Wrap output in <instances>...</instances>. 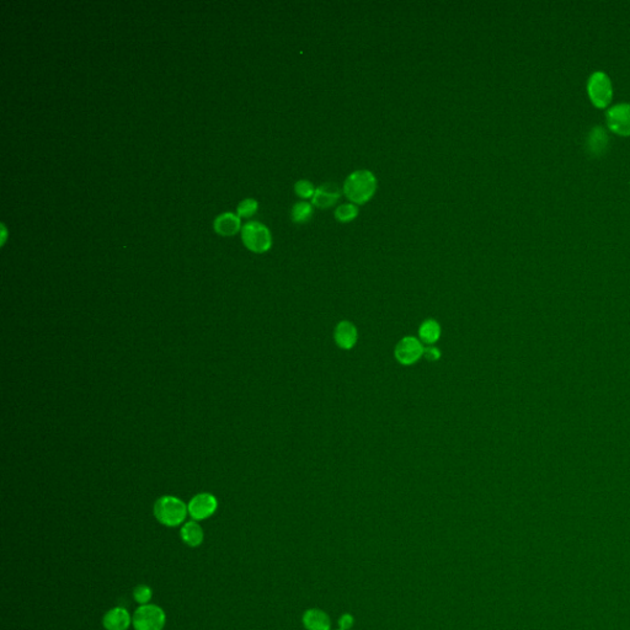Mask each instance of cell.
I'll list each match as a JSON object with an SVG mask.
<instances>
[{"mask_svg":"<svg viewBox=\"0 0 630 630\" xmlns=\"http://www.w3.org/2000/svg\"><path fill=\"white\" fill-rule=\"evenodd\" d=\"M377 187L378 181L372 171L360 169L351 173L350 175L346 177L342 191L351 203L362 206L374 198Z\"/></svg>","mask_w":630,"mask_h":630,"instance_id":"1","label":"cell"},{"mask_svg":"<svg viewBox=\"0 0 630 630\" xmlns=\"http://www.w3.org/2000/svg\"><path fill=\"white\" fill-rule=\"evenodd\" d=\"M189 514L187 505L175 496H161L154 504V516L166 527L180 526Z\"/></svg>","mask_w":630,"mask_h":630,"instance_id":"2","label":"cell"},{"mask_svg":"<svg viewBox=\"0 0 630 630\" xmlns=\"http://www.w3.org/2000/svg\"><path fill=\"white\" fill-rule=\"evenodd\" d=\"M241 239L247 249L255 254L269 252L272 247V236L269 228L256 220L247 222V225H243Z\"/></svg>","mask_w":630,"mask_h":630,"instance_id":"3","label":"cell"},{"mask_svg":"<svg viewBox=\"0 0 630 630\" xmlns=\"http://www.w3.org/2000/svg\"><path fill=\"white\" fill-rule=\"evenodd\" d=\"M165 622L166 615L163 609L152 603L138 607L132 617L134 630H163Z\"/></svg>","mask_w":630,"mask_h":630,"instance_id":"4","label":"cell"},{"mask_svg":"<svg viewBox=\"0 0 630 630\" xmlns=\"http://www.w3.org/2000/svg\"><path fill=\"white\" fill-rule=\"evenodd\" d=\"M588 94L593 104L604 107L612 99V82L604 71H597L588 79Z\"/></svg>","mask_w":630,"mask_h":630,"instance_id":"5","label":"cell"},{"mask_svg":"<svg viewBox=\"0 0 630 630\" xmlns=\"http://www.w3.org/2000/svg\"><path fill=\"white\" fill-rule=\"evenodd\" d=\"M425 347L421 341L415 336H405L403 338L398 345L395 346V360L403 366L415 365L420 358L423 357Z\"/></svg>","mask_w":630,"mask_h":630,"instance_id":"6","label":"cell"},{"mask_svg":"<svg viewBox=\"0 0 630 630\" xmlns=\"http://www.w3.org/2000/svg\"><path fill=\"white\" fill-rule=\"evenodd\" d=\"M218 501L216 496L209 493H198L193 496L187 505L189 515L193 520H202L209 518L217 511Z\"/></svg>","mask_w":630,"mask_h":630,"instance_id":"7","label":"cell"},{"mask_svg":"<svg viewBox=\"0 0 630 630\" xmlns=\"http://www.w3.org/2000/svg\"><path fill=\"white\" fill-rule=\"evenodd\" d=\"M340 198V187L334 182H325L317 187L312 198V204L319 209H329L339 202Z\"/></svg>","mask_w":630,"mask_h":630,"instance_id":"8","label":"cell"},{"mask_svg":"<svg viewBox=\"0 0 630 630\" xmlns=\"http://www.w3.org/2000/svg\"><path fill=\"white\" fill-rule=\"evenodd\" d=\"M609 126L620 134H630V104L622 103L607 111Z\"/></svg>","mask_w":630,"mask_h":630,"instance_id":"9","label":"cell"},{"mask_svg":"<svg viewBox=\"0 0 630 630\" xmlns=\"http://www.w3.org/2000/svg\"><path fill=\"white\" fill-rule=\"evenodd\" d=\"M334 340L341 350H352L358 341V331L355 324L342 320L335 326Z\"/></svg>","mask_w":630,"mask_h":630,"instance_id":"10","label":"cell"},{"mask_svg":"<svg viewBox=\"0 0 630 630\" xmlns=\"http://www.w3.org/2000/svg\"><path fill=\"white\" fill-rule=\"evenodd\" d=\"M131 624V614L123 607L110 609L103 618V625L106 630H128Z\"/></svg>","mask_w":630,"mask_h":630,"instance_id":"11","label":"cell"},{"mask_svg":"<svg viewBox=\"0 0 630 630\" xmlns=\"http://www.w3.org/2000/svg\"><path fill=\"white\" fill-rule=\"evenodd\" d=\"M301 623L307 630H330L329 614L320 609H308L301 615Z\"/></svg>","mask_w":630,"mask_h":630,"instance_id":"12","label":"cell"},{"mask_svg":"<svg viewBox=\"0 0 630 630\" xmlns=\"http://www.w3.org/2000/svg\"><path fill=\"white\" fill-rule=\"evenodd\" d=\"M214 231L222 236H233L241 230L240 217L231 212L222 213L214 220Z\"/></svg>","mask_w":630,"mask_h":630,"instance_id":"13","label":"cell"},{"mask_svg":"<svg viewBox=\"0 0 630 630\" xmlns=\"http://www.w3.org/2000/svg\"><path fill=\"white\" fill-rule=\"evenodd\" d=\"M180 537L182 542L191 548H196L202 544L204 539L202 527L196 520H189L181 527Z\"/></svg>","mask_w":630,"mask_h":630,"instance_id":"14","label":"cell"},{"mask_svg":"<svg viewBox=\"0 0 630 630\" xmlns=\"http://www.w3.org/2000/svg\"><path fill=\"white\" fill-rule=\"evenodd\" d=\"M419 338L422 344L432 346L441 338V325L433 319H428L419 328Z\"/></svg>","mask_w":630,"mask_h":630,"instance_id":"15","label":"cell"},{"mask_svg":"<svg viewBox=\"0 0 630 630\" xmlns=\"http://www.w3.org/2000/svg\"><path fill=\"white\" fill-rule=\"evenodd\" d=\"M312 203L301 201L293 204L290 209V220L296 225H304L312 220L314 209Z\"/></svg>","mask_w":630,"mask_h":630,"instance_id":"16","label":"cell"},{"mask_svg":"<svg viewBox=\"0 0 630 630\" xmlns=\"http://www.w3.org/2000/svg\"><path fill=\"white\" fill-rule=\"evenodd\" d=\"M358 213H360V209L356 204L351 202L342 203L335 209V220H338L339 223H350L356 220Z\"/></svg>","mask_w":630,"mask_h":630,"instance_id":"17","label":"cell"},{"mask_svg":"<svg viewBox=\"0 0 630 630\" xmlns=\"http://www.w3.org/2000/svg\"><path fill=\"white\" fill-rule=\"evenodd\" d=\"M607 134L606 132L603 130V127H595L591 131V134L588 137V149L591 150V153H601L603 149L606 148L607 146Z\"/></svg>","mask_w":630,"mask_h":630,"instance_id":"18","label":"cell"},{"mask_svg":"<svg viewBox=\"0 0 630 630\" xmlns=\"http://www.w3.org/2000/svg\"><path fill=\"white\" fill-rule=\"evenodd\" d=\"M295 193H296L298 198H301V200H312L314 193H315V190L317 187L314 186L312 181L307 180V179H301V180L297 181L295 184Z\"/></svg>","mask_w":630,"mask_h":630,"instance_id":"19","label":"cell"},{"mask_svg":"<svg viewBox=\"0 0 630 630\" xmlns=\"http://www.w3.org/2000/svg\"><path fill=\"white\" fill-rule=\"evenodd\" d=\"M259 203L254 198H245L243 200L238 207H236V214L240 218H249L258 212Z\"/></svg>","mask_w":630,"mask_h":630,"instance_id":"20","label":"cell"},{"mask_svg":"<svg viewBox=\"0 0 630 630\" xmlns=\"http://www.w3.org/2000/svg\"><path fill=\"white\" fill-rule=\"evenodd\" d=\"M152 597H153V591L150 587L147 585H138L137 587H134L133 598L138 604H141V606L148 604Z\"/></svg>","mask_w":630,"mask_h":630,"instance_id":"21","label":"cell"},{"mask_svg":"<svg viewBox=\"0 0 630 630\" xmlns=\"http://www.w3.org/2000/svg\"><path fill=\"white\" fill-rule=\"evenodd\" d=\"M338 624H339V629H352V628H353V625H355V617H353V614H341L340 618H339V620H338Z\"/></svg>","mask_w":630,"mask_h":630,"instance_id":"22","label":"cell"},{"mask_svg":"<svg viewBox=\"0 0 630 630\" xmlns=\"http://www.w3.org/2000/svg\"><path fill=\"white\" fill-rule=\"evenodd\" d=\"M441 351L433 346H430L428 349H425V353H423V357H426L428 361H439L441 358Z\"/></svg>","mask_w":630,"mask_h":630,"instance_id":"23","label":"cell"},{"mask_svg":"<svg viewBox=\"0 0 630 630\" xmlns=\"http://www.w3.org/2000/svg\"><path fill=\"white\" fill-rule=\"evenodd\" d=\"M338 630H341V629H338Z\"/></svg>","mask_w":630,"mask_h":630,"instance_id":"24","label":"cell"}]
</instances>
